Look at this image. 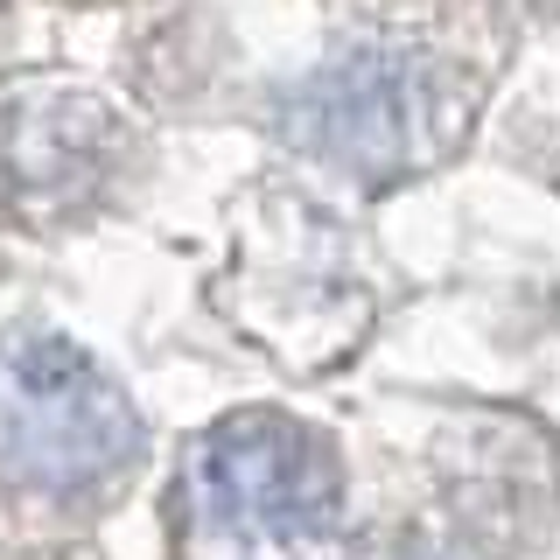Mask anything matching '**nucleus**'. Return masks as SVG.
Masks as SVG:
<instances>
[{
    "mask_svg": "<svg viewBox=\"0 0 560 560\" xmlns=\"http://www.w3.org/2000/svg\"><path fill=\"white\" fill-rule=\"evenodd\" d=\"M477 84V70L434 43H358L294 84L280 127L302 154L358 183H407L455 154Z\"/></svg>",
    "mask_w": 560,
    "mask_h": 560,
    "instance_id": "obj_2",
    "label": "nucleus"
},
{
    "mask_svg": "<svg viewBox=\"0 0 560 560\" xmlns=\"http://www.w3.org/2000/svg\"><path fill=\"white\" fill-rule=\"evenodd\" d=\"M127 119L98 92H22L0 105V224H70L127 168Z\"/></svg>",
    "mask_w": 560,
    "mask_h": 560,
    "instance_id": "obj_4",
    "label": "nucleus"
},
{
    "mask_svg": "<svg viewBox=\"0 0 560 560\" xmlns=\"http://www.w3.org/2000/svg\"><path fill=\"white\" fill-rule=\"evenodd\" d=\"M140 463V413L98 358L49 329H0V498L92 504Z\"/></svg>",
    "mask_w": 560,
    "mask_h": 560,
    "instance_id": "obj_3",
    "label": "nucleus"
},
{
    "mask_svg": "<svg viewBox=\"0 0 560 560\" xmlns=\"http://www.w3.org/2000/svg\"><path fill=\"white\" fill-rule=\"evenodd\" d=\"M175 560H343L337 448L288 413H232L183 448L168 483Z\"/></svg>",
    "mask_w": 560,
    "mask_h": 560,
    "instance_id": "obj_1",
    "label": "nucleus"
}]
</instances>
